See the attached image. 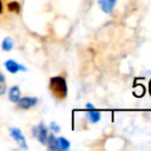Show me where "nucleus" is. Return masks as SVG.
Here are the masks:
<instances>
[{
  "instance_id": "f257e3e1",
  "label": "nucleus",
  "mask_w": 151,
  "mask_h": 151,
  "mask_svg": "<svg viewBox=\"0 0 151 151\" xmlns=\"http://www.w3.org/2000/svg\"><path fill=\"white\" fill-rule=\"evenodd\" d=\"M50 90L52 94L58 99H64L67 96V84L65 78L57 76L50 79Z\"/></svg>"
},
{
  "instance_id": "f03ea898",
  "label": "nucleus",
  "mask_w": 151,
  "mask_h": 151,
  "mask_svg": "<svg viewBox=\"0 0 151 151\" xmlns=\"http://www.w3.org/2000/svg\"><path fill=\"white\" fill-rule=\"evenodd\" d=\"M32 136L38 139V142L42 145H46L47 142V137H48V129L47 126L41 122L38 125H34L32 127Z\"/></svg>"
},
{
  "instance_id": "7ed1b4c3",
  "label": "nucleus",
  "mask_w": 151,
  "mask_h": 151,
  "mask_svg": "<svg viewBox=\"0 0 151 151\" xmlns=\"http://www.w3.org/2000/svg\"><path fill=\"white\" fill-rule=\"evenodd\" d=\"M8 132H9V136L12 137V139L24 150H27L28 149V145L26 143V138L22 133V131L19 129V127H15V126H12L8 129Z\"/></svg>"
},
{
  "instance_id": "20e7f679",
  "label": "nucleus",
  "mask_w": 151,
  "mask_h": 151,
  "mask_svg": "<svg viewBox=\"0 0 151 151\" xmlns=\"http://www.w3.org/2000/svg\"><path fill=\"white\" fill-rule=\"evenodd\" d=\"M4 66H5V68L7 70V72H9V73H12V74H15V73H18V72H20V71H22V72L27 71V67H25L24 65L19 64L18 61H15V60H13V59L6 60V61L4 63Z\"/></svg>"
},
{
  "instance_id": "39448f33",
  "label": "nucleus",
  "mask_w": 151,
  "mask_h": 151,
  "mask_svg": "<svg viewBox=\"0 0 151 151\" xmlns=\"http://www.w3.org/2000/svg\"><path fill=\"white\" fill-rule=\"evenodd\" d=\"M38 101H39V99L37 97H21L18 100L17 105L21 110H29V109L34 107L38 104Z\"/></svg>"
},
{
  "instance_id": "423d86ee",
  "label": "nucleus",
  "mask_w": 151,
  "mask_h": 151,
  "mask_svg": "<svg viewBox=\"0 0 151 151\" xmlns=\"http://www.w3.org/2000/svg\"><path fill=\"white\" fill-rule=\"evenodd\" d=\"M8 100L13 104H17L18 100L21 98V91H20V87L18 85H13L9 90H8Z\"/></svg>"
},
{
  "instance_id": "0eeeda50",
  "label": "nucleus",
  "mask_w": 151,
  "mask_h": 151,
  "mask_svg": "<svg viewBox=\"0 0 151 151\" xmlns=\"http://www.w3.org/2000/svg\"><path fill=\"white\" fill-rule=\"evenodd\" d=\"M117 0H99V6L104 13H111L116 6Z\"/></svg>"
},
{
  "instance_id": "6e6552de",
  "label": "nucleus",
  "mask_w": 151,
  "mask_h": 151,
  "mask_svg": "<svg viewBox=\"0 0 151 151\" xmlns=\"http://www.w3.org/2000/svg\"><path fill=\"white\" fill-rule=\"evenodd\" d=\"M86 117L90 119L91 123L94 124V123H98V122L100 120L101 114H100V112H99L98 110L92 109V110H87V112H86Z\"/></svg>"
},
{
  "instance_id": "1a4fd4ad",
  "label": "nucleus",
  "mask_w": 151,
  "mask_h": 151,
  "mask_svg": "<svg viewBox=\"0 0 151 151\" xmlns=\"http://www.w3.org/2000/svg\"><path fill=\"white\" fill-rule=\"evenodd\" d=\"M46 146H47V149L51 150V151H57V150H58L57 137L54 136V133H48L47 142H46Z\"/></svg>"
},
{
  "instance_id": "9d476101",
  "label": "nucleus",
  "mask_w": 151,
  "mask_h": 151,
  "mask_svg": "<svg viewBox=\"0 0 151 151\" xmlns=\"http://www.w3.org/2000/svg\"><path fill=\"white\" fill-rule=\"evenodd\" d=\"M57 144H58V150H61V151H67L70 149V146H71L70 140L66 139L65 137L57 138Z\"/></svg>"
},
{
  "instance_id": "9b49d317",
  "label": "nucleus",
  "mask_w": 151,
  "mask_h": 151,
  "mask_svg": "<svg viewBox=\"0 0 151 151\" xmlns=\"http://www.w3.org/2000/svg\"><path fill=\"white\" fill-rule=\"evenodd\" d=\"M13 46H14V42H13V39L11 37H6V38L2 39V41H1V48H2V51L9 52L13 48Z\"/></svg>"
},
{
  "instance_id": "f8f14e48",
  "label": "nucleus",
  "mask_w": 151,
  "mask_h": 151,
  "mask_svg": "<svg viewBox=\"0 0 151 151\" xmlns=\"http://www.w3.org/2000/svg\"><path fill=\"white\" fill-rule=\"evenodd\" d=\"M7 9L9 12H13V13H19L21 9V6L18 1H11L7 4Z\"/></svg>"
},
{
  "instance_id": "ddd939ff",
  "label": "nucleus",
  "mask_w": 151,
  "mask_h": 151,
  "mask_svg": "<svg viewBox=\"0 0 151 151\" xmlns=\"http://www.w3.org/2000/svg\"><path fill=\"white\" fill-rule=\"evenodd\" d=\"M7 91V84H6V78L2 72H0V96H4Z\"/></svg>"
},
{
  "instance_id": "4468645a",
  "label": "nucleus",
  "mask_w": 151,
  "mask_h": 151,
  "mask_svg": "<svg viewBox=\"0 0 151 151\" xmlns=\"http://www.w3.org/2000/svg\"><path fill=\"white\" fill-rule=\"evenodd\" d=\"M50 129L52 130L53 133H58V132H60V126H59L55 122H51V123H50Z\"/></svg>"
},
{
  "instance_id": "2eb2a0df",
  "label": "nucleus",
  "mask_w": 151,
  "mask_h": 151,
  "mask_svg": "<svg viewBox=\"0 0 151 151\" xmlns=\"http://www.w3.org/2000/svg\"><path fill=\"white\" fill-rule=\"evenodd\" d=\"M85 109H86V110H92V109H94V106H93L91 103H87V104L85 105Z\"/></svg>"
},
{
  "instance_id": "dca6fc26",
  "label": "nucleus",
  "mask_w": 151,
  "mask_h": 151,
  "mask_svg": "<svg viewBox=\"0 0 151 151\" xmlns=\"http://www.w3.org/2000/svg\"><path fill=\"white\" fill-rule=\"evenodd\" d=\"M4 12V4H2V0H0V14Z\"/></svg>"
},
{
  "instance_id": "f3484780",
  "label": "nucleus",
  "mask_w": 151,
  "mask_h": 151,
  "mask_svg": "<svg viewBox=\"0 0 151 151\" xmlns=\"http://www.w3.org/2000/svg\"><path fill=\"white\" fill-rule=\"evenodd\" d=\"M150 91H151V84H150Z\"/></svg>"
}]
</instances>
